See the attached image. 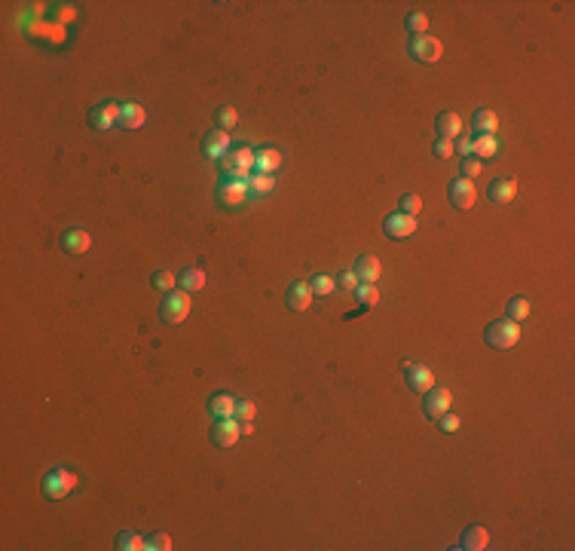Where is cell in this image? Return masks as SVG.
Masks as SVG:
<instances>
[{
  "label": "cell",
  "instance_id": "11",
  "mask_svg": "<svg viewBox=\"0 0 575 551\" xmlns=\"http://www.w3.org/2000/svg\"><path fill=\"white\" fill-rule=\"evenodd\" d=\"M404 380H407L410 389L422 392V396L435 386V374H431L426 365H416V362H404Z\"/></svg>",
  "mask_w": 575,
  "mask_h": 551
},
{
  "label": "cell",
  "instance_id": "9",
  "mask_svg": "<svg viewBox=\"0 0 575 551\" xmlns=\"http://www.w3.org/2000/svg\"><path fill=\"white\" fill-rule=\"evenodd\" d=\"M447 196H450V202H453L456 208H462V212H465V208L475 206L477 187H475V181H468V178H456V181H450Z\"/></svg>",
  "mask_w": 575,
  "mask_h": 551
},
{
  "label": "cell",
  "instance_id": "8",
  "mask_svg": "<svg viewBox=\"0 0 575 551\" xmlns=\"http://www.w3.org/2000/svg\"><path fill=\"white\" fill-rule=\"evenodd\" d=\"M120 114H122V105H116V101H105V105L92 107L89 122H92V129H98V132H111L116 122H120Z\"/></svg>",
  "mask_w": 575,
  "mask_h": 551
},
{
  "label": "cell",
  "instance_id": "37",
  "mask_svg": "<svg viewBox=\"0 0 575 551\" xmlns=\"http://www.w3.org/2000/svg\"><path fill=\"white\" fill-rule=\"evenodd\" d=\"M437 426L444 429V432H459V417H456V413H441V417H437Z\"/></svg>",
  "mask_w": 575,
  "mask_h": 551
},
{
  "label": "cell",
  "instance_id": "21",
  "mask_svg": "<svg viewBox=\"0 0 575 551\" xmlns=\"http://www.w3.org/2000/svg\"><path fill=\"white\" fill-rule=\"evenodd\" d=\"M487 542H490V533L484 527H468L462 533V539H459V545L456 548H465V551H481V548H487Z\"/></svg>",
  "mask_w": 575,
  "mask_h": 551
},
{
  "label": "cell",
  "instance_id": "6",
  "mask_svg": "<svg viewBox=\"0 0 575 551\" xmlns=\"http://www.w3.org/2000/svg\"><path fill=\"white\" fill-rule=\"evenodd\" d=\"M450 404H453V396H450L447 386H431L426 392V398H422V413H426L428 420H437L441 413L450 411Z\"/></svg>",
  "mask_w": 575,
  "mask_h": 551
},
{
  "label": "cell",
  "instance_id": "38",
  "mask_svg": "<svg viewBox=\"0 0 575 551\" xmlns=\"http://www.w3.org/2000/svg\"><path fill=\"white\" fill-rule=\"evenodd\" d=\"M481 169H484V162L481 160H475V156H471V160H465L462 162V172H465V178H477V175H481Z\"/></svg>",
  "mask_w": 575,
  "mask_h": 551
},
{
  "label": "cell",
  "instance_id": "25",
  "mask_svg": "<svg viewBox=\"0 0 575 551\" xmlns=\"http://www.w3.org/2000/svg\"><path fill=\"white\" fill-rule=\"evenodd\" d=\"M272 187H276V178L266 175V172H254L248 178V193L251 196H266V193H272Z\"/></svg>",
  "mask_w": 575,
  "mask_h": 551
},
{
  "label": "cell",
  "instance_id": "7",
  "mask_svg": "<svg viewBox=\"0 0 575 551\" xmlns=\"http://www.w3.org/2000/svg\"><path fill=\"white\" fill-rule=\"evenodd\" d=\"M217 199H221L224 208H239L245 199H248V181L224 178L221 184H217Z\"/></svg>",
  "mask_w": 575,
  "mask_h": 551
},
{
  "label": "cell",
  "instance_id": "40",
  "mask_svg": "<svg viewBox=\"0 0 575 551\" xmlns=\"http://www.w3.org/2000/svg\"><path fill=\"white\" fill-rule=\"evenodd\" d=\"M435 153L441 156V160H450V156H453V141L437 138V141H435Z\"/></svg>",
  "mask_w": 575,
  "mask_h": 551
},
{
  "label": "cell",
  "instance_id": "15",
  "mask_svg": "<svg viewBox=\"0 0 575 551\" xmlns=\"http://www.w3.org/2000/svg\"><path fill=\"white\" fill-rule=\"evenodd\" d=\"M285 303H288V310H294V312L310 310V303H312L310 285H306V282H294L291 288H288V294H285Z\"/></svg>",
  "mask_w": 575,
  "mask_h": 551
},
{
  "label": "cell",
  "instance_id": "31",
  "mask_svg": "<svg viewBox=\"0 0 575 551\" xmlns=\"http://www.w3.org/2000/svg\"><path fill=\"white\" fill-rule=\"evenodd\" d=\"M526 316H530V301H526V297H514V301H508V318H511V322H523Z\"/></svg>",
  "mask_w": 575,
  "mask_h": 551
},
{
  "label": "cell",
  "instance_id": "2",
  "mask_svg": "<svg viewBox=\"0 0 575 551\" xmlns=\"http://www.w3.org/2000/svg\"><path fill=\"white\" fill-rule=\"evenodd\" d=\"M484 340L492 346V349H511L520 340V325L511 322V318H499V322H490L487 331H484Z\"/></svg>",
  "mask_w": 575,
  "mask_h": 551
},
{
  "label": "cell",
  "instance_id": "17",
  "mask_svg": "<svg viewBox=\"0 0 575 551\" xmlns=\"http://www.w3.org/2000/svg\"><path fill=\"white\" fill-rule=\"evenodd\" d=\"M471 153H475V160H481V162L492 160V156L499 153L496 135H475V138H471Z\"/></svg>",
  "mask_w": 575,
  "mask_h": 551
},
{
  "label": "cell",
  "instance_id": "16",
  "mask_svg": "<svg viewBox=\"0 0 575 551\" xmlns=\"http://www.w3.org/2000/svg\"><path fill=\"white\" fill-rule=\"evenodd\" d=\"M89 245H92V236H89L86 230H67V233L61 236V248H65L67 255H86Z\"/></svg>",
  "mask_w": 575,
  "mask_h": 551
},
{
  "label": "cell",
  "instance_id": "39",
  "mask_svg": "<svg viewBox=\"0 0 575 551\" xmlns=\"http://www.w3.org/2000/svg\"><path fill=\"white\" fill-rule=\"evenodd\" d=\"M337 288L355 291V288H358V276H355V273H340V276H337Z\"/></svg>",
  "mask_w": 575,
  "mask_h": 551
},
{
  "label": "cell",
  "instance_id": "34",
  "mask_svg": "<svg viewBox=\"0 0 575 551\" xmlns=\"http://www.w3.org/2000/svg\"><path fill=\"white\" fill-rule=\"evenodd\" d=\"M147 551H172V536L169 533H156L147 539Z\"/></svg>",
  "mask_w": 575,
  "mask_h": 551
},
{
  "label": "cell",
  "instance_id": "1",
  "mask_svg": "<svg viewBox=\"0 0 575 551\" xmlns=\"http://www.w3.org/2000/svg\"><path fill=\"white\" fill-rule=\"evenodd\" d=\"M254 169V151L251 147H236L221 160V172L224 178L232 181H248V172Z\"/></svg>",
  "mask_w": 575,
  "mask_h": 551
},
{
  "label": "cell",
  "instance_id": "23",
  "mask_svg": "<svg viewBox=\"0 0 575 551\" xmlns=\"http://www.w3.org/2000/svg\"><path fill=\"white\" fill-rule=\"evenodd\" d=\"M355 276H358V282H376L380 279V261L371 255H365V257H358V263H355V270H352Z\"/></svg>",
  "mask_w": 575,
  "mask_h": 551
},
{
  "label": "cell",
  "instance_id": "13",
  "mask_svg": "<svg viewBox=\"0 0 575 551\" xmlns=\"http://www.w3.org/2000/svg\"><path fill=\"white\" fill-rule=\"evenodd\" d=\"M239 420L236 417H224L217 420L215 426H211V441H215L217 447H232L239 441Z\"/></svg>",
  "mask_w": 575,
  "mask_h": 551
},
{
  "label": "cell",
  "instance_id": "28",
  "mask_svg": "<svg viewBox=\"0 0 575 551\" xmlns=\"http://www.w3.org/2000/svg\"><path fill=\"white\" fill-rule=\"evenodd\" d=\"M116 548L120 551H147V539H141L132 530H122V533L116 536Z\"/></svg>",
  "mask_w": 575,
  "mask_h": 551
},
{
  "label": "cell",
  "instance_id": "4",
  "mask_svg": "<svg viewBox=\"0 0 575 551\" xmlns=\"http://www.w3.org/2000/svg\"><path fill=\"white\" fill-rule=\"evenodd\" d=\"M74 487H77V472H71V468H52L43 478V493L50 499H65Z\"/></svg>",
  "mask_w": 575,
  "mask_h": 551
},
{
  "label": "cell",
  "instance_id": "27",
  "mask_svg": "<svg viewBox=\"0 0 575 551\" xmlns=\"http://www.w3.org/2000/svg\"><path fill=\"white\" fill-rule=\"evenodd\" d=\"M355 297H358L361 310H371V306L380 303V291H376L373 282H358V288H355Z\"/></svg>",
  "mask_w": 575,
  "mask_h": 551
},
{
  "label": "cell",
  "instance_id": "41",
  "mask_svg": "<svg viewBox=\"0 0 575 551\" xmlns=\"http://www.w3.org/2000/svg\"><path fill=\"white\" fill-rule=\"evenodd\" d=\"M453 153H459V156L471 153V135H459V138L453 141Z\"/></svg>",
  "mask_w": 575,
  "mask_h": 551
},
{
  "label": "cell",
  "instance_id": "35",
  "mask_svg": "<svg viewBox=\"0 0 575 551\" xmlns=\"http://www.w3.org/2000/svg\"><path fill=\"white\" fill-rule=\"evenodd\" d=\"M175 282H177V279L169 273V270H160V273L153 276V288H156V291H172Z\"/></svg>",
  "mask_w": 575,
  "mask_h": 551
},
{
  "label": "cell",
  "instance_id": "33",
  "mask_svg": "<svg viewBox=\"0 0 575 551\" xmlns=\"http://www.w3.org/2000/svg\"><path fill=\"white\" fill-rule=\"evenodd\" d=\"M236 122H239V114L232 111V107H221V111H217V129L230 132V129H236Z\"/></svg>",
  "mask_w": 575,
  "mask_h": 551
},
{
  "label": "cell",
  "instance_id": "10",
  "mask_svg": "<svg viewBox=\"0 0 575 551\" xmlns=\"http://www.w3.org/2000/svg\"><path fill=\"white\" fill-rule=\"evenodd\" d=\"M227 153H230V132H224V129H211V132L202 138V156L205 160L221 162Z\"/></svg>",
  "mask_w": 575,
  "mask_h": 551
},
{
  "label": "cell",
  "instance_id": "30",
  "mask_svg": "<svg viewBox=\"0 0 575 551\" xmlns=\"http://www.w3.org/2000/svg\"><path fill=\"white\" fill-rule=\"evenodd\" d=\"M310 285V291H312V297H327L334 291V279L331 276H312V282H306Z\"/></svg>",
  "mask_w": 575,
  "mask_h": 551
},
{
  "label": "cell",
  "instance_id": "42",
  "mask_svg": "<svg viewBox=\"0 0 575 551\" xmlns=\"http://www.w3.org/2000/svg\"><path fill=\"white\" fill-rule=\"evenodd\" d=\"M239 432H242V435H251V432H254V423H251V420H242V423H239Z\"/></svg>",
  "mask_w": 575,
  "mask_h": 551
},
{
  "label": "cell",
  "instance_id": "14",
  "mask_svg": "<svg viewBox=\"0 0 575 551\" xmlns=\"http://www.w3.org/2000/svg\"><path fill=\"white\" fill-rule=\"evenodd\" d=\"M487 196H490V202H496V206H508V202L517 196V181L514 178H496L490 184Z\"/></svg>",
  "mask_w": 575,
  "mask_h": 551
},
{
  "label": "cell",
  "instance_id": "19",
  "mask_svg": "<svg viewBox=\"0 0 575 551\" xmlns=\"http://www.w3.org/2000/svg\"><path fill=\"white\" fill-rule=\"evenodd\" d=\"M279 166H282V151H276V147H263V151H254V172L272 175Z\"/></svg>",
  "mask_w": 575,
  "mask_h": 551
},
{
  "label": "cell",
  "instance_id": "22",
  "mask_svg": "<svg viewBox=\"0 0 575 551\" xmlns=\"http://www.w3.org/2000/svg\"><path fill=\"white\" fill-rule=\"evenodd\" d=\"M144 122H147V114H144L141 105H132V101H126L122 105V114H120V126L122 129H141Z\"/></svg>",
  "mask_w": 575,
  "mask_h": 551
},
{
  "label": "cell",
  "instance_id": "3",
  "mask_svg": "<svg viewBox=\"0 0 575 551\" xmlns=\"http://www.w3.org/2000/svg\"><path fill=\"white\" fill-rule=\"evenodd\" d=\"M190 306H193L190 291H169L166 301L160 306V316H162V322H169V325H181L184 318L190 316Z\"/></svg>",
  "mask_w": 575,
  "mask_h": 551
},
{
  "label": "cell",
  "instance_id": "20",
  "mask_svg": "<svg viewBox=\"0 0 575 551\" xmlns=\"http://www.w3.org/2000/svg\"><path fill=\"white\" fill-rule=\"evenodd\" d=\"M232 411H236V396H230V392H217V396L208 398V413L215 420L232 417Z\"/></svg>",
  "mask_w": 575,
  "mask_h": 551
},
{
  "label": "cell",
  "instance_id": "5",
  "mask_svg": "<svg viewBox=\"0 0 575 551\" xmlns=\"http://www.w3.org/2000/svg\"><path fill=\"white\" fill-rule=\"evenodd\" d=\"M410 56L416 61H422V65H435V61H441V56H444V46H441V40L431 37V34L410 37Z\"/></svg>",
  "mask_w": 575,
  "mask_h": 551
},
{
  "label": "cell",
  "instance_id": "12",
  "mask_svg": "<svg viewBox=\"0 0 575 551\" xmlns=\"http://www.w3.org/2000/svg\"><path fill=\"white\" fill-rule=\"evenodd\" d=\"M382 230H386V236H392V239H407V236L416 233V217L413 215H389L386 221H382Z\"/></svg>",
  "mask_w": 575,
  "mask_h": 551
},
{
  "label": "cell",
  "instance_id": "32",
  "mask_svg": "<svg viewBox=\"0 0 575 551\" xmlns=\"http://www.w3.org/2000/svg\"><path fill=\"white\" fill-rule=\"evenodd\" d=\"M254 413H257V407H254V401H248V398H239L236 401V411H232V417L242 423V420H254Z\"/></svg>",
  "mask_w": 575,
  "mask_h": 551
},
{
  "label": "cell",
  "instance_id": "24",
  "mask_svg": "<svg viewBox=\"0 0 575 551\" xmlns=\"http://www.w3.org/2000/svg\"><path fill=\"white\" fill-rule=\"evenodd\" d=\"M471 126L477 129V135H492L499 129V117L487 107H481V111H475V117H471Z\"/></svg>",
  "mask_w": 575,
  "mask_h": 551
},
{
  "label": "cell",
  "instance_id": "18",
  "mask_svg": "<svg viewBox=\"0 0 575 551\" xmlns=\"http://www.w3.org/2000/svg\"><path fill=\"white\" fill-rule=\"evenodd\" d=\"M435 129H437V138H447V141H456L462 135V120H459V114H441L435 122Z\"/></svg>",
  "mask_w": 575,
  "mask_h": 551
},
{
  "label": "cell",
  "instance_id": "29",
  "mask_svg": "<svg viewBox=\"0 0 575 551\" xmlns=\"http://www.w3.org/2000/svg\"><path fill=\"white\" fill-rule=\"evenodd\" d=\"M404 28L410 31V37H422V34L428 31V16L426 12H410V16L404 19Z\"/></svg>",
  "mask_w": 575,
  "mask_h": 551
},
{
  "label": "cell",
  "instance_id": "26",
  "mask_svg": "<svg viewBox=\"0 0 575 551\" xmlns=\"http://www.w3.org/2000/svg\"><path fill=\"white\" fill-rule=\"evenodd\" d=\"M177 282H181V291H190V294H193V291L205 288V273L196 270V267H187L181 276H177Z\"/></svg>",
  "mask_w": 575,
  "mask_h": 551
},
{
  "label": "cell",
  "instance_id": "36",
  "mask_svg": "<svg viewBox=\"0 0 575 551\" xmlns=\"http://www.w3.org/2000/svg\"><path fill=\"white\" fill-rule=\"evenodd\" d=\"M420 208H422V202H420V196H416V193H407L401 199V212L404 215H413L416 217V215H420Z\"/></svg>",
  "mask_w": 575,
  "mask_h": 551
}]
</instances>
